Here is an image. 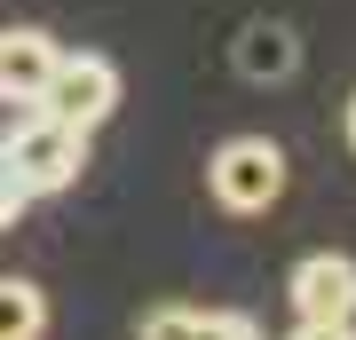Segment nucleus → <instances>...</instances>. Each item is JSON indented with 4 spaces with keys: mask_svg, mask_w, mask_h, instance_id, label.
<instances>
[{
    "mask_svg": "<svg viewBox=\"0 0 356 340\" xmlns=\"http://www.w3.org/2000/svg\"><path fill=\"white\" fill-rule=\"evenodd\" d=\"M0 159L16 166V182L32 190V198H48V190H72L79 182V166H88V135L64 119H48V111H32V119H16L8 135H0Z\"/></svg>",
    "mask_w": 356,
    "mask_h": 340,
    "instance_id": "f257e3e1",
    "label": "nucleus"
},
{
    "mask_svg": "<svg viewBox=\"0 0 356 340\" xmlns=\"http://www.w3.org/2000/svg\"><path fill=\"white\" fill-rule=\"evenodd\" d=\"M206 190H214V206H229V214H269L285 198V151L269 135H229L206 159Z\"/></svg>",
    "mask_w": 356,
    "mask_h": 340,
    "instance_id": "f03ea898",
    "label": "nucleus"
},
{
    "mask_svg": "<svg viewBox=\"0 0 356 340\" xmlns=\"http://www.w3.org/2000/svg\"><path fill=\"white\" fill-rule=\"evenodd\" d=\"M32 111H48V119L79 127V135H95V127L119 111V63L111 56H56V72H48V88H40Z\"/></svg>",
    "mask_w": 356,
    "mask_h": 340,
    "instance_id": "7ed1b4c3",
    "label": "nucleus"
},
{
    "mask_svg": "<svg viewBox=\"0 0 356 340\" xmlns=\"http://www.w3.org/2000/svg\"><path fill=\"white\" fill-rule=\"evenodd\" d=\"M293 316H317V325H356V261L348 253H301L285 277Z\"/></svg>",
    "mask_w": 356,
    "mask_h": 340,
    "instance_id": "20e7f679",
    "label": "nucleus"
},
{
    "mask_svg": "<svg viewBox=\"0 0 356 340\" xmlns=\"http://www.w3.org/2000/svg\"><path fill=\"white\" fill-rule=\"evenodd\" d=\"M56 56H64V48H56L40 24H8V32H0V103H40Z\"/></svg>",
    "mask_w": 356,
    "mask_h": 340,
    "instance_id": "39448f33",
    "label": "nucleus"
},
{
    "mask_svg": "<svg viewBox=\"0 0 356 340\" xmlns=\"http://www.w3.org/2000/svg\"><path fill=\"white\" fill-rule=\"evenodd\" d=\"M293 63H301V40L285 24H245L238 32V72L245 79H293Z\"/></svg>",
    "mask_w": 356,
    "mask_h": 340,
    "instance_id": "423d86ee",
    "label": "nucleus"
},
{
    "mask_svg": "<svg viewBox=\"0 0 356 340\" xmlns=\"http://www.w3.org/2000/svg\"><path fill=\"white\" fill-rule=\"evenodd\" d=\"M48 332V293L32 277H0V340H40Z\"/></svg>",
    "mask_w": 356,
    "mask_h": 340,
    "instance_id": "0eeeda50",
    "label": "nucleus"
},
{
    "mask_svg": "<svg viewBox=\"0 0 356 340\" xmlns=\"http://www.w3.org/2000/svg\"><path fill=\"white\" fill-rule=\"evenodd\" d=\"M198 325H206L198 309H151V316H143V332H135V340H198Z\"/></svg>",
    "mask_w": 356,
    "mask_h": 340,
    "instance_id": "6e6552de",
    "label": "nucleus"
},
{
    "mask_svg": "<svg viewBox=\"0 0 356 340\" xmlns=\"http://www.w3.org/2000/svg\"><path fill=\"white\" fill-rule=\"evenodd\" d=\"M198 340H261V325H254V316H245V309H206Z\"/></svg>",
    "mask_w": 356,
    "mask_h": 340,
    "instance_id": "1a4fd4ad",
    "label": "nucleus"
},
{
    "mask_svg": "<svg viewBox=\"0 0 356 340\" xmlns=\"http://www.w3.org/2000/svg\"><path fill=\"white\" fill-rule=\"evenodd\" d=\"M24 198H32V190L16 182V166H8V159H0V229H16V214H24Z\"/></svg>",
    "mask_w": 356,
    "mask_h": 340,
    "instance_id": "9d476101",
    "label": "nucleus"
},
{
    "mask_svg": "<svg viewBox=\"0 0 356 340\" xmlns=\"http://www.w3.org/2000/svg\"><path fill=\"white\" fill-rule=\"evenodd\" d=\"M285 340H356V325H317V316H301Z\"/></svg>",
    "mask_w": 356,
    "mask_h": 340,
    "instance_id": "9b49d317",
    "label": "nucleus"
},
{
    "mask_svg": "<svg viewBox=\"0 0 356 340\" xmlns=\"http://www.w3.org/2000/svg\"><path fill=\"white\" fill-rule=\"evenodd\" d=\"M348 143H356V95H348Z\"/></svg>",
    "mask_w": 356,
    "mask_h": 340,
    "instance_id": "f8f14e48",
    "label": "nucleus"
},
{
    "mask_svg": "<svg viewBox=\"0 0 356 340\" xmlns=\"http://www.w3.org/2000/svg\"><path fill=\"white\" fill-rule=\"evenodd\" d=\"M0 135H8V127H0Z\"/></svg>",
    "mask_w": 356,
    "mask_h": 340,
    "instance_id": "ddd939ff",
    "label": "nucleus"
}]
</instances>
